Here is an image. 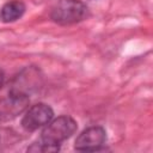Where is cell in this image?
Masks as SVG:
<instances>
[{
  "label": "cell",
  "mask_w": 153,
  "mask_h": 153,
  "mask_svg": "<svg viewBox=\"0 0 153 153\" xmlns=\"http://www.w3.org/2000/svg\"><path fill=\"white\" fill-rule=\"evenodd\" d=\"M90 14L87 5L81 0H59L50 12V18L59 25H72L85 20Z\"/></svg>",
  "instance_id": "6da1fadb"
},
{
  "label": "cell",
  "mask_w": 153,
  "mask_h": 153,
  "mask_svg": "<svg viewBox=\"0 0 153 153\" xmlns=\"http://www.w3.org/2000/svg\"><path fill=\"white\" fill-rule=\"evenodd\" d=\"M78 128V124L74 118L71 116H59L55 120H51L48 124L44 126L41 141L50 145H60L62 141L71 137Z\"/></svg>",
  "instance_id": "7a4b0ae2"
},
{
  "label": "cell",
  "mask_w": 153,
  "mask_h": 153,
  "mask_svg": "<svg viewBox=\"0 0 153 153\" xmlns=\"http://www.w3.org/2000/svg\"><path fill=\"white\" fill-rule=\"evenodd\" d=\"M42 84L43 75L41 71L35 66H29L22 69L18 73V75L13 79L8 93L13 96L30 98L32 93L41 88Z\"/></svg>",
  "instance_id": "3957f363"
},
{
  "label": "cell",
  "mask_w": 153,
  "mask_h": 153,
  "mask_svg": "<svg viewBox=\"0 0 153 153\" xmlns=\"http://www.w3.org/2000/svg\"><path fill=\"white\" fill-rule=\"evenodd\" d=\"M54 116L53 109L44 103H38L32 105L26 110L22 118V127L26 131H33L38 128L48 124Z\"/></svg>",
  "instance_id": "277c9868"
},
{
  "label": "cell",
  "mask_w": 153,
  "mask_h": 153,
  "mask_svg": "<svg viewBox=\"0 0 153 153\" xmlns=\"http://www.w3.org/2000/svg\"><path fill=\"white\" fill-rule=\"evenodd\" d=\"M106 141V131L103 127L92 126L82 130L75 140V149L82 152H93L102 148Z\"/></svg>",
  "instance_id": "5b68a950"
},
{
  "label": "cell",
  "mask_w": 153,
  "mask_h": 153,
  "mask_svg": "<svg viewBox=\"0 0 153 153\" xmlns=\"http://www.w3.org/2000/svg\"><path fill=\"white\" fill-rule=\"evenodd\" d=\"M25 4L22 0H10L0 8V20L2 23H13L25 13Z\"/></svg>",
  "instance_id": "8992f818"
},
{
  "label": "cell",
  "mask_w": 153,
  "mask_h": 153,
  "mask_svg": "<svg viewBox=\"0 0 153 153\" xmlns=\"http://www.w3.org/2000/svg\"><path fill=\"white\" fill-rule=\"evenodd\" d=\"M60 149V147L57 145H50V143H47V142H43V141H37V142H33L27 151L29 152H57Z\"/></svg>",
  "instance_id": "52a82bcc"
},
{
  "label": "cell",
  "mask_w": 153,
  "mask_h": 153,
  "mask_svg": "<svg viewBox=\"0 0 153 153\" xmlns=\"http://www.w3.org/2000/svg\"><path fill=\"white\" fill-rule=\"evenodd\" d=\"M2 82H4V72H2V69L0 68V87H1Z\"/></svg>",
  "instance_id": "ba28073f"
}]
</instances>
